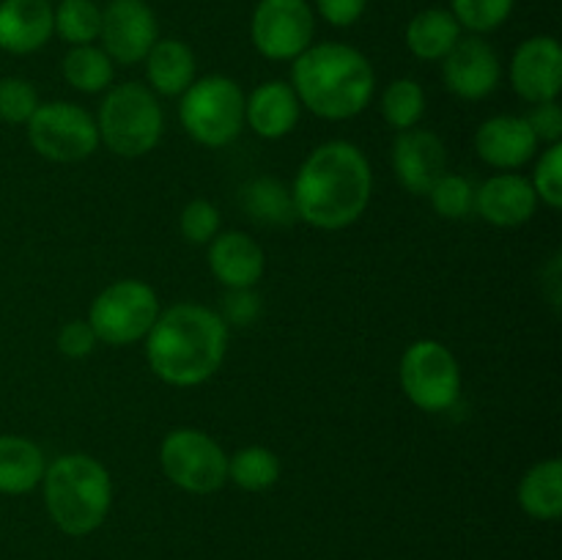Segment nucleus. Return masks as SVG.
<instances>
[{
  "instance_id": "1",
  "label": "nucleus",
  "mask_w": 562,
  "mask_h": 560,
  "mask_svg": "<svg viewBox=\"0 0 562 560\" xmlns=\"http://www.w3.org/2000/svg\"><path fill=\"white\" fill-rule=\"evenodd\" d=\"M373 192L371 163L349 141L318 146L294 181L296 217L322 231L349 228L366 214Z\"/></svg>"
},
{
  "instance_id": "2",
  "label": "nucleus",
  "mask_w": 562,
  "mask_h": 560,
  "mask_svg": "<svg viewBox=\"0 0 562 560\" xmlns=\"http://www.w3.org/2000/svg\"><path fill=\"white\" fill-rule=\"evenodd\" d=\"M228 351V324L212 307L179 302L159 311L146 335L151 371L170 388H195L212 379Z\"/></svg>"
},
{
  "instance_id": "3",
  "label": "nucleus",
  "mask_w": 562,
  "mask_h": 560,
  "mask_svg": "<svg viewBox=\"0 0 562 560\" xmlns=\"http://www.w3.org/2000/svg\"><path fill=\"white\" fill-rule=\"evenodd\" d=\"M291 88L311 113L327 121H346L371 104L376 75L371 60L349 44H311L294 58Z\"/></svg>"
},
{
  "instance_id": "4",
  "label": "nucleus",
  "mask_w": 562,
  "mask_h": 560,
  "mask_svg": "<svg viewBox=\"0 0 562 560\" xmlns=\"http://www.w3.org/2000/svg\"><path fill=\"white\" fill-rule=\"evenodd\" d=\"M42 483L49 519L66 536H88L108 519L113 483L102 461L93 456H60L44 470Z\"/></svg>"
},
{
  "instance_id": "5",
  "label": "nucleus",
  "mask_w": 562,
  "mask_h": 560,
  "mask_svg": "<svg viewBox=\"0 0 562 560\" xmlns=\"http://www.w3.org/2000/svg\"><path fill=\"white\" fill-rule=\"evenodd\" d=\"M97 130L99 141L119 157H143L162 137V108L146 86L124 82L104 97Z\"/></svg>"
},
{
  "instance_id": "6",
  "label": "nucleus",
  "mask_w": 562,
  "mask_h": 560,
  "mask_svg": "<svg viewBox=\"0 0 562 560\" xmlns=\"http://www.w3.org/2000/svg\"><path fill=\"white\" fill-rule=\"evenodd\" d=\"M179 119L192 141L223 148L234 143L245 126V93L231 77L209 75L181 93Z\"/></svg>"
},
{
  "instance_id": "7",
  "label": "nucleus",
  "mask_w": 562,
  "mask_h": 560,
  "mask_svg": "<svg viewBox=\"0 0 562 560\" xmlns=\"http://www.w3.org/2000/svg\"><path fill=\"white\" fill-rule=\"evenodd\" d=\"M159 316V300L143 280H115L88 311V324L102 344L130 346L148 335Z\"/></svg>"
},
{
  "instance_id": "8",
  "label": "nucleus",
  "mask_w": 562,
  "mask_h": 560,
  "mask_svg": "<svg viewBox=\"0 0 562 560\" xmlns=\"http://www.w3.org/2000/svg\"><path fill=\"white\" fill-rule=\"evenodd\" d=\"M401 388L423 412H445L461 395V368L453 351L431 338L415 340L401 357Z\"/></svg>"
},
{
  "instance_id": "9",
  "label": "nucleus",
  "mask_w": 562,
  "mask_h": 560,
  "mask_svg": "<svg viewBox=\"0 0 562 560\" xmlns=\"http://www.w3.org/2000/svg\"><path fill=\"white\" fill-rule=\"evenodd\" d=\"M159 464L170 483L190 494H212L228 481V453L198 428H176L159 445Z\"/></svg>"
},
{
  "instance_id": "10",
  "label": "nucleus",
  "mask_w": 562,
  "mask_h": 560,
  "mask_svg": "<svg viewBox=\"0 0 562 560\" xmlns=\"http://www.w3.org/2000/svg\"><path fill=\"white\" fill-rule=\"evenodd\" d=\"M25 130L33 152L49 163H80L99 148L97 121L71 102L38 104Z\"/></svg>"
},
{
  "instance_id": "11",
  "label": "nucleus",
  "mask_w": 562,
  "mask_h": 560,
  "mask_svg": "<svg viewBox=\"0 0 562 560\" xmlns=\"http://www.w3.org/2000/svg\"><path fill=\"white\" fill-rule=\"evenodd\" d=\"M316 16L307 0H261L252 11L250 36L269 60H294L313 44Z\"/></svg>"
},
{
  "instance_id": "12",
  "label": "nucleus",
  "mask_w": 562,
  "mask_h": 560,
  "mask_svg": "<svg viewBox=\"0 0 562 560\" xmlns=\"http://www.w3.org/2000/svg\"><path fill=\"white\" fill-rule=\"evenodd\" d=\"M99 36L110 60L124 66L140 64L159 38L157 16L143 0H110L108 9L102 11Z\"/></svg>"
},
{
  "instance_id": "13",
  "label": "nucleus",
  "mask_w": 562,
  "mask_h": 560,
  "mask_svg": "<svg viewBox=\"0 0 562 560\" xmlns=\"http://www.w3.org/2000/svg\"><path fill=\"white\" fill-rule=\"evenodd\" d=\"M510 86L525 102H554L562 88V49L558 38L532 36L514 53Z\"/></svg>"
},
{
  "instance_id": "14",
  "label": "nucleus",
  "mask_w": 562,
  "mask_h": 560,
  "mask_svg": "<svg viewBox=\"0 0 562 560\" xmlns=\"http://www.w3.org/2000/svg\"><path fill=\"white\" fill-rule=\"evenodd\" d=\"M499 75L503 69H499L497 53L492 44L477 36L459 38L456 47L442 58V77L448 91L470 102L486 99L497 88Z\"/></svg>"
},
{
  "instance_id": "15",
  "label": "nucleus",
  "mask_w": 562,
  "mask_h": 560,
  "mask_svg": "<svg viewBox=\"0 0 562 560\" xmlns=\"http://www.w3.org/2000/svg\"><path fill=\"white\" fill-rule=\"evenodd\" d=\"M393 168L401 187L412 195H428L448 173V152L439 135L428 130L401 132L393 146Z\"/></svg>"
},
{
  "instance_id": "16",
  "label": "nucleus",
  "mask_w": 562,
  "mask_h": 560,
  "mask_svg": "<svg viewBox=\"0 0 562 560\" xmlns=\"http://www.w3.org/2000/svg\"><path fill=\"white\" fill-rule=\"evenodd\" d=\"M538 137L525 115H494L475 132V148L486 165L497 170H516L538 152Z\"/></svg>"
},
{
  "instance_id": "17",
  "label": "nucleus",
  "mask_w": 562,
  "mask_h": 560,
  "mask_svg": "<svg viewBox=\"0 0 562 560\" xmlns=\"http://www.w3.org/2000/svg\"><path fill=\"white\" fill-rule=\"evenodd\" d=\"M475 209L486 223L499 225V228H516L536 214L538 195L525 176L499 173L477 187Z\"/></svg>"
},
{
  "instance_id": "18",
  "label": "nucleus",
  "mask_w": 562,
  "mask_h": 560,
  "mask_svg": "<svg viewBox=\"0 0 562 560\" xmlns=\"http://www.w3.org/2000/svg\"><path fill=\"white\" fill-rule=\"evenodd\" d=\"M209 267L225 289H252L261 280L267 258L245 231H225L209 242Z\"/></svg>"
},
{
  "instance_id": "19",
  "label": "nucleus",
  "mask_w": 562,
  "mask_h": 560,
  "mask_svg": "<svg viewBox=\"0 0 562 560\" xmlns=\"http://www.w3.org/2000/svg\"><path fill=\"white\" fill-rule=\"evenodd\" d=\"M55 16L49 0H3L0 3V49L27 55L53 38Z\"/></svg>"
},
{
  "instance_id": "20",
  "label": "nucleus",
  "mask_w": 562,
  "mask_h": 560,
  "mask_svg": "<svg viewBox=\"0 0 562 560\" xmlns=\"http://www.w3.org/2000/svg\"><path fill=\"white\" fill-rule=\"evenodd\" d=\"M245 121L252 132L267 141H278L294 132L300 121V99L289 82L269 80L258 86L250 97L245 99Z\"/></svg>"
},
{
  "instance_id": "21",
  "label": "nucleus",
  "mask_w": 562,
  "mask_h": 560,
  "mask_svg": "<svg viewBox=\"0 0 562 560\" xmlns=\"http://www.w3.org/2000/svg\"><path fill=\"white\" fill-rule=\"evenodd\" d=\"M148 82L162 97H181L195 82V55L179 38H157L146 55Z\"/></svg>"
},
{
  "instance_id": "22",
  "label": "nucleus",
  "mask_w": 562,
  "mask_h": 560,
  "mask_svg": "<svg viewBox=\"0 0 562 560\" xmlns=\"http://www.w3.org/2000/svg\"><path fill=\"white\" fill-rule=\"evenodd\" d=\"M44 453L36 443L0 434V494H27L42 483Z\"/></svg>"
},
{
  "instance_id": "23",
  "label": "nucleus",
  "mask_w": 562,
  "mask_h": 560,
  "mask_svg": "<svg viewBox=\"0 0 562 560\" xmlns=\"http://www.w3.org/2000/svg\"><path fill=\"white\" fill-rule=\"evenodd\" d=\"M461 38V25L448 9H426L406 27V47L420 60H442Z\"/></svg>"
},
{
  "instance_id": "24",
  "label": "nucleus",
  "mask_w": 562,
  "mask_h": 560,
  "mask_svg": "<svg viewBox=\"0 0 562 560\" xmlns=\"http://www.w3.org/2000/svg\"><path fill=\"white\" fill-rule=\"evenodd\" d=\"M519 503L532 519L552 522L562 514V461H538L519 483Z\"/></svg>"
},
{
  "instance_id": "25",
  "label": "nucleus",
  "mask_w": 562,
  "mask_h": 560,
  "mask_svg": "<svg viewBox=\"0 0 562 560\" xmlns=\"http://www.w3.org/2000/svg\"><path fill=\"white\" fill-rule=\"evenodd\" d=\"M241 209L263 225H291L296 220L291 190L274 179L247 181L241 187Z\"/></svg>"
},
{
  "instance_id": "26",
  "label": "nucleus",
  "mask_w": 562,
  "mask_h": 560,
  "mask_svg": "<svg viewBox=\"0 0 562 560\" xmlns=\"http://www.w3.org/2000/svg\"><path fill=\"white\" fill-rule=\"evenodd\" d=\"M113 60L102 47L82 44L71 47L64 58V77L71 88L82 93H99L113 82Z\"/></svg>"
},
{
  "instance_id": "27",
  "label": "nucleus",
  "mask_w": 562,
  "mask_h": 560,
  "mask_svg": "<svg viewBox=\"0 0 562 560\" xmlns=\"http://www.w3.org/2000/svg\"><path fill=\"white\" fill-rule=\"evenodd\" d=\"M228 478L245 492H263L280 478V461L274 450L263 445H247L228 456Z\"/></svg>"
},
{
  "instance_id": "28",
  "label": "nucleus",
  "mask_w": 562,
  "mask_h": 560,
  "mask_svg": "<svg viewBox=\"0 0 562 560\" xmlns=\"http://www.w3.org/2000/svg\"><path fill=\"white\" fill-rule=\"evenodd\" d=\"M53 16L58 36L71 47L93 44L102 31V9L93 0H60Z\"/></svg>"
},
{
  "instance_id": "29",
  "label": "nucleus",
  "mask_w": 562,
  "mask_h": 560,
  "mask_svg": "<svg viewBox=\"0 0 562 560\" xmlns=\"http://www.w3.org/2000/svg\"><path fill=\"white\" fill-rule=\"evenodd\" d=\"M423 113H426V93H423L420 82L406 80V77L390 82L382 97V115L393 130H415Z\"/></svg>"
},
{
  "instance_id": "30",
  "label": "nucleus",
  "mask_w": 562,
  "mask_h": 560,
  "mask_svg": "<svg viewBox=\"0 0 562 560\" xmlns=\"http://www.w3.org/2000/svg\"><path fill=\"white\" fill-rule=\"evenodd\" d=\"M431 206L437 209L439 217L445 220H461L475 209V187L467 176L445 173L437 184L428 192Z\"/></svg>"
},
{
  "instance_id": "31",
  "label": "nucleus",
  "mask_w": 562,
  "mask_h": 560,
  "mask_svg": "<svg viewBox=\"0 0 562 560\" xmlns=\"http://www.w3.org/2000/svg\"><path fill=\"white\" fill-rule=\"evenodd\" d=\"M516 0H453V11L461 27L472 31V36L477 33H492L503 25L505 20L514 11Z\"/></svg>"
},
{
  "instance_id": "32",
  "label": "nucleus",
  "mask_w": 562,
  "mask_h": 560,
  "mask_svg": "<svg viewBox=\"0 0 562 560\" xmlns=\"http://www.w3.org/2000/svg\"><path fill=\"white\" fill-rule=\"evenodd\" d=\"M38 108V93L22 77H3L0 80V121L5 124H27Z\"/></svg>"
},
{
  "instance_id": "33",
  "label": "nucleus",
  "mask_w": 562,
  "mask_h": 560,
  "mask_svg": "<svg viewBox=\"0 0 562 560\" xmlns=\"http://www.w3.org/2000/svg\"><path fill=\"white\" fill-rule=\"evenodd\" d=\"M530 184L532 190H536L538 201H543L552 209L562 206V146L560 143H552V146L541 154Z\"/></svg>"
},
{
  "instance_id": "34",
  "label": "nucleus",
  "mask_w": 562,
  "mask_h": 560,
  "mask_svg": "<svg viewBox=\"0 0 562 560\" xmlns=\"http://www.w3.org/2000/svg\"><path fill=\"white\" fill-rule=\"evenodd\" d=\"M181 236L192 245H209L220 234V212L209 201H190L179 217Z\"/></svg>"
},
{
  "instance_id": "35",
  "label": "nucleus",
  "mask_w": 562,
  "mask_h": 560,
  "mask_svg": "<svg viewBox=\"0 0 562 560\" xmlns=\"http://www.w3.org/2000/svg\"><path fill=\"white\" fill-rule=\"evenodd\" d=\"M99 338L91 329V324L82 322V318H75V322H66L58 333V349L60 355L71 357V360H80V357H88L93 349H97Z\"/></svg>"
},
{
  "instance_id": "36",
  "label": "nucleus",
  "mask_w": 562,
  "mask_h": 560,
  "mask_svg": "<svg viewBox=\"0 0 562 560\" xmlns=\"http://www.w3.org/2000/svg\"><path fill=\"white\" fill-rule=\"evenodd\" d=\"M258 313H261V300H258V294H252V289H228L220 318H223L225 324L245 327V324H250Z\"/></svg>"
},
{
  "instance_id": "37",
  "label": "nucleus",
  "mask_w": 562,
  "mask_h": 560,
  "mask_svg": "<svg viewBox=\"0 0 562 560\" xmlns=\"http://www.w3.org/2000/svg\"><path fill=\"white\" fill-rule=\"evenodd\" d=\"M527 124H530V130L536 132L538 141L543 143H560L562 137V110L558 104V99L554 102H541L536 104V108L530 110V115H525Z\"/></svg>"
},
{
  "instance_id": "38",
  "label": "nucleus",
  "mask_w": 562,
  "mask_h": 560,
  "mask_svg": "<svg viewBox=\"0 0 562 560\" xmlns=\"http://www.w3.org/2000/svg\"><path fill=\"white\" fill-rule=\"evenodd\" d=\"M366 3L368 0H316V9L329 25L349 27L360 20L362 11H366Z\"/></svg>"
}]
</instances>
